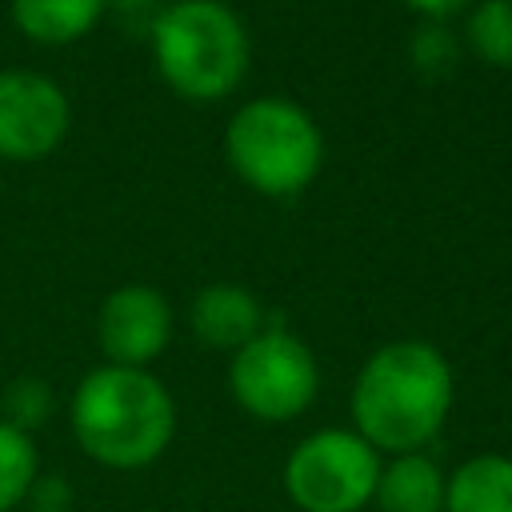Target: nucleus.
<instances>
[{"instance_id": "nucleus-1", "label": "nucleus", "mask_w": 512, "mask_h": 512, "mask_svg": "<svg viewBox=\"0 0 512 512\" xmlns=\"http://www.w3.org/2000/svg\"><path fill=\"white\" fill-rule=\"evenodd\" d=\"M456 376L428 340H392L376 348L352 380V428L384 456L424 452L452 412Z\"/></svg>"}, {"instance_id": "nucleus-2", "label": "nucleus", "mask_w": 512, "mask_h": 512, "mask_svg": "<svg viewBox=\"0 0 512 512\" xmlns=\"http://www.w3.org/2000/svg\"><path fill=\"white\" fill-rule=\"evenodd\" d=\"M68 420L88 460L112 472H136L168 452L176 436V400L148 368L100 364L76 384Z\"/></svg>"}, {"instance_id": "nucleus-3", "label": "nucleus", "mask_w": 512, "mask_h": 512, "mask_svg": "<svg viewBox=\"0 0 512 512\" xmlns=\"http://www.w3.org/2000/svg\"><path fill=\"white\" fill-rule=\"evenodd\" d=\"M248 28L224 0H172L152 20L160 80L184 100H224L248 72Z\"/></svg>"}, {"instance_id": "nucleus-4", "label": "nucleus", "mask_w": 512, "mask_h": 512, "mask_svg": "<svg viewBox=\"0 0 512 512\" xmlns=\"http://www.w3.org/2000/svg\"><path fill=\"white\" fill-rule=\"evenodd\" d=\"M224 160L240 184L284 200L320 176L324 132L304 104L288 96H256L224 124Z\"/></svg>"}, {"instance_id": "nucleus-5", "label": "nucleus", "mask_w": 512, "mask_h": 512, "mask_svg": "<svg viewBox=\"0 0 512 512\" xmlns=\"http://www.w3.org/2000/svg\"><path fill=\"white\" fill-rule=\"evenodd\" d=\"M384 456L356 428H316L284 460V492L300 512H360L376 496Z\"/></svg>"}, {"instance_id": "nucleus-6", "label": "nucleus", "mask_w": 512, "mask_h": 512, "mask_svg": "<svg viewBox=\"0 0 512 512\" xmlns=\"http://www.w3.org/2000/svg\"><path fill=\"white\" fill-rule=\"evenodd\" d=\"M228 392L248 416L284 424L312 408L320 392V368L296 332L268 324L232 352Z\"/></svg>"}, {"instance_id": "nucleus-7", "label": "nucleus", "mask_w": 512, "mask_h": 512, "mask_svg": "<svg viewBox=\"0 0 512 512\" xmlns=\"http://www.w3.org/2000/svg\"><path fill=\"white\" fill-rule=\"evenodd\" d=\"M72 128L68 92L36 68L0 72V160H44Z\"/></svg>"}, {"instance_id": "nucleus-8", "label": "nucleus", "mask_w": 512, "mask_h": 512, "mask_svg": "<svg viewBox=\"0 0 512 512\" xmlns=\"http://www.w3.org/2000/svg\"><path fill=\"white\" fill-rule=\"evenodd\" d=\"M172 336V304L152 284H120L104 296L96 316V340L104 364L148 368Z\"/></svg>"}, {"instance_id": "nucleus-9", "label": "nucleus", "mask_w": 512, "mask_h": 512, "mask_svg": "<svg viewBox=\"0 0 512 512\" xmlns=\"http://www.w3.org/2000/svg\"><path fill=\"white\" fill-rule=\"evenodd\" d=\"M188 328L204 348L236 352L260 328H268L260 300L244 284H208L188 304Z\"/></svg>"}, {"instance_id": "nucleus-10", "label": "nucleus", "mask_w": 512, "mask_h": 512, "mask_svg": "<svg viewBox=\"0 0 512 512\" xmlns=\"http://www.w3.org/2000/svg\"><path fill=\"white\" fill-rule=\"evenodd\" d=\"M448 476L424 452H396L380 464L372 504L380 512H444Z\"/></svg>"}, {"instance_id": "nucleus-11", "label": "nucleus", "mask_w": 512, "mask_h": 512, "mask_svg": "<svg viewBox=\"0 0 512 512\" xmlns=\"http://www.w3.org/2000/svg\"><path fill=\"white\" fill-rule=\"evenodd\" d=\"M444 512H512V456L476 452L448 476Z\"/></svg>"}, {"instance_id": "nucleus-12", "label": "nucleus", "mask_w": 512, "mask_h": 512, "mask_svg": "<svg viewBox=\"0 0 512 512\" xmlns=\"http://www.w3.org/2000/svg\"><path fill=\"white\" fill-rule=\"evenodd\" d=\"M108 0H12V24L36 44H72L88 36Z\"/></svg>"}, {"instance_id": "nucleus-13", "label": "nucleus", "mask_w": 512, "mask_h": 512, "mask_svg": "<svg viewBox=\"0 0 512 512\" xmlns=\"http://www.w3.org/2000/svg\"><path fill=\"white\" fill-rule=\"evenodd\" d=\"M464 44L492 68H512V0H476L464 16Z\"/></svg>"}, {"instance_id": "nucleus-14", "label": "nucleus", "mask_w": 512, "mask_h": 512, "mask_svg": "<svg viewBox=\"0 0 512 512\" xmlns=\"http://www.w3.org/2000/svg\"><path fill=\"white\" fill-rule=\"evenodd\" d=\"M36 476H40V452L32 432H20L16 424L0 420V512L24 504Z\"/></svg>"}, {"instance_id": "nucleus-15", "label": "nucleus", "mask_w": 512, "mask_h": 512, "mask_svg": "<svg viewBox=\"0 0 512 512\" xmlns=\"http://www.w3.org/2000/svg\"><path fill=\"white\" fill-rule=\"evenodd\" d=\"M0 408H4L0 420L16 424L20 432H36L52 416V388L44 380H36V376H20V380H12L4 388Z\"/></svg>"}, {"instance_id": "nucleus-16", "label": "nucleus", "mask_w": 512, "mask_h": 512, "mask_svg": "<svg viewBox=\"0 0 512 512\" xmlns=\"http://www.w3.org/2000/svg\"><path fill=\"white\" fill-rule=\"evenodd\" d=\"M412 56H416V64H420L428 76H440V72L456 60V40H452L436 20H428V28L412 40Z\"/></svg>"}, {"instance_id": "nucleus-17", "label": "nucleus", "mask_w": 512, "mask_h": 512, "mask_svg": "<svg viewBox=\"0 0 512 512\" xmlns=\"http://www.w3.org/2000/svg\"><path fill=\"white\" fill-rule=\"evenodd\" d=\"M400 4H408L412 12H420L424 20H436V24H444L448 16H456V12H468L476 0H400Z\"/></svg>"}, {"instance_id": "nucleus-18", "label": "nucleus", "mask_w": 512, "mask_h": 512, "mask_svg": "<svg viewBox=\"0 0 512 512\" xmlns=\"http://www.w3.org/2000/svg\"><path fill=\"white\" fill-rule=\"evenodd\" d=\"M108 4H116V0H108Z\"/></svg>"}]
</instances>
